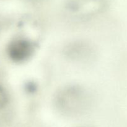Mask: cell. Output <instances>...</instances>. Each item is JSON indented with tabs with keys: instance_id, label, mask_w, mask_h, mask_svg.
Segmentation results:
<instances>
[{
	"instance_id": "6da1fadb",
	"label": "cell",
	"mask_w": 127,
	"mask_h": 127,
	"mask_svg": "<svg viewBox=\"0 0 127 127\" xmlns=\"http://www.w3.org/2000/svg\"><path fill=\"white\" fill-rule=\"evenodd\" d=\"M54 104L57 110L68 116L83 114L89 109L91 97L89 92L78 85H69L61 88L55 95Z\"/></svg>"
},
{
	"instance_id": "7a4b0ae2",
	"label": "cell",
	"mask_w": 127,
	"mask_h": 127,
	"mask_svg": "<svg viewBox=\"0 0 127 127\" xmlns=\"http://www.w3.org/2000/svg\"><path fill=\"white\" fill-rule=\"evenodd\" d=\"M106 4V0H68L66 7L73 16L83 18L99 13Z\"/></svg>"
},
{
	"instance_id": "3957f363",
	"label": "cell",
	"mask_w": 127,
	"mask_h": 127,
	"mask_svg": "<svg viewBox=\"0 0 127 127\" xmlns=\"http://www.w3.org/2000/svg\"><path fill=\"white\" fill-rule=\"evenodd\" d=\"M34 45L28 39L17 38L12 40L7 48V53L10 59L17 63L29 59L34 53Z\"/></svg>"
},
{
	"instance_id": "277c9868",
	"label": "cell",
	"mask_w": 127,
	"mask_h": 127,
	"mask_svg": "<svg viewBox=\"0 0 127 127\" xmlns=\"http://www.w3.org/2000/svg\"><path fill=\"white\" fill-rule=\"evenodd\" d=\"M64 54L71 60L78 62L90 60L94 57V50L89 43L77 41L69 43L64 49Z\"/></svg>"
},
{
	"instance_id": "5b68a950",
	"label": "cell",
	"mask_w": 127,
	"mask_h": 127,
	"mask_svg": "<svg viewBox=\"0 0 127 127\" xmlns=\"http://www.w3.org/2000/svg\"><path fill=\"white\" fill-rule=\"evenodd\" d=\"M8 101V97L6 90L0 84V110L5 107Z\"/></svg>"
},
{
	"instance_id": "8992f818",
	"label": "cell",
	"mask_w": 127,
	"mask_h": 127,
	"mask_svg": "<svg viewBox=\"0 0 127 127\" xmlns=\"http://www.w3.org/2000/svg\"></svg>"
},
{
	"instance_id": "52a82bcc",
	"label": "cell",
	"mask_w": 127,
	"mask_h": 127,
	"mask_svg": "<svg viewBox=\"0 0 127 127\" xmlns=\"http://www.w3.org/2000/svg\"><path fill=\"white\" fill-rule=\"evenodd\" d=\"M34 1H35V0H34Z\"/></svg>"
}]
</instances>
